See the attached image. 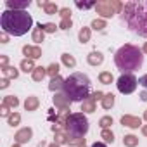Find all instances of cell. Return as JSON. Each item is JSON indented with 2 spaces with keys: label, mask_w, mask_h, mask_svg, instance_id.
Segmentation results:
<instances>
[{
  "label": "cell",
  "mask_w": 147,
  "mask_h": 147,
  "mask_svg": "<svg viewBox=\"0 0 147 147\" xmlns=\"http://www.w3.org/2000/svg\"><path fill=\"white\" fill-rule=\"evenodd\" d=\"M0 26L4 33H9L12 36H23L26 35L33 26V18L26 11H12L7 9L0 16Z\"/></svg>",
  "instance_id": "obj_1"
},
{
  "label": "cell",
  "mask_w": 147,
  "mask_h": 147,
  "mask_svg": "<svg viewBox=\"0 0 147 147\" xmlns=\"http://www.w3.org/2000/svg\"><path fill=\"white\" fill-rule=\"evenodd\" d=\"M123 19H126L130 30L140 36H147V2L126 4Z\"/></svg>",
  "instance_id": "obj_2"
},
{
  "label": "cell",
  "mask_w": 147,
  "mask_h": 147,
  "mask_svg": "<svg viewBox=\"0 0 147 147\" xmlns=\"http://www.w3.org/2000/svg\"><path fill=\"white\" fill-rule=\"evenodd\" d=\"M114 62H116V66H118L119 71L131 73V71L140 69V66L144 62V55H142V50L140 49H137L133 45H123L116 52Z\"/></svg>",
  "instance_id": "obj_3"
},
{
  "label": "cell",
  "mask_w": 147,
  "mask_h": 147,
  "mask_svg": "<svg viewBox=\"0 0 147 147\" xmlns=\"http://www.w3.org/2000/svg\"><path fill=\"white\" fill-rule=\"evenodd\" d=\"M62 88H64V92L71 102H80V100H85L88 95L90 80L83 73H73L67 80H64Z\"/></svg>",
  "instance_id": "obj_4"
},
{
  "label": "cell",
  "mask_w": 147,
  "mask_h": 147,
  "mask_svg": "<svg viewBox=\"0 0 147 147\" xmlns=\"http://www.w3.org/2000/svg\"><path fill=\"white\" fill-rule=\"evenodd\" d=\"M66 128L71 135L75 137H83L88 131V119L83 114H73L66 121Z\"/></svg>",
  "instance_id": "obj_5"
},
{
  "label": "cell",
  "mask_w": 147,
  "mask_h": 147,
  "mask_svg": "<svg viewBox=\"0 0 147 147\" xmlns=\"http://www.w3.org/2000/svg\"><path fill=\"white\" fill-rule=\"evenodd\" d=\"M137 78L131 75V73H123V75L118 78V90L121 92V94H131V92H135V88H137Z\"/></svg>",
  "instance_id": "obj_6"
},
{
  "label": "cell",
  "mask_w": 147,
  "mask_h": 147,
  "mask_svg": "<svg viewBox=\"0 0 147 147\" xmlns=\"http://www.w3.org/2000/svg\"><path fill=\"white\" fill-rule=\"evenodd\" d=\"M7 7L12 11H24V7L30 5V0H23V2H14V0H7Z\"/></svg>",
  "instance_id": "obj_7"
},
{
  "label": "cell",
  "mask_w": 147,
  "mask_h": 147,
  "mask_svg": "<svg viewBox=\"0 0 147 147\" xmlns=\"http://www.w3.org/2000/svg\"><path fill=\"white\" fill-rule=\"evenodd\" d=\"M30 137H31V130L30 128H24V130H21L19 133H18V142L19 144H23V142H26V140H30Z\"/></svg>",
  "instance_id": "obj_8"
},
{
  "label": "cell",
  "mask_w": 147,
  "mask_h": 147,
  "mask_svg": "<svg viewBox=\"0 0 147 147\" xmlns=\"http://www.w3.org/2000/svg\"><path fill=\"white\" fill-rule=\"evenodd\" d=\"M121 123H123V125H128V126H131V128H137V126L140 125V119H137V118H130V116H125V118L121 119Z\"/></svg>",
  "instance_id": "obj_9"
},
{
  "label": "cell",
  "mask_w": 147,
  "mask_h": 147,
  "mask_svg": "<svg viewBox=\"0 0 147 147\" xmlns=\"http://www.w3.org/2000/svg\"><path fill=\"white\" fill-rule=\"evenodd\" d=\"M88 61H90V64H100L102 62V54L100 52H92Z\"/></svg>",
  "instance_id": "obj_10"
},
{
  "label": "cell",
  "mask_w": 147,
  "mask_h": 147,
  "mask_svg": "<svg viewBox=\"0 0 147 147\" xmlns=\"http://www.w3.org/2000/svg\"><path fill=\"white\" fill-rule=\"evenodd\" d=\"M23 52L26 55H31V57H40V50L38 49H33V47H24Z\"/></svg>",
  "instance_id": "obj_11"
},
{
  "label": "cell",
  "mask_w": 147,
  "mask_h": 147,
  "mask_svg": "<svg viewBox=\"0 0 147 147\" xmlns=\"http://www.w3.org/2000/svg\"><path fill=\"white\" fill-rule=\"evenodd\" d=\"M21 67H23V71H33L35 69V66H33V61H23L21 62Z\"/></svg>",
  "instance_id": "obj_12"
},
{
  "label": "cell",
  "mask_w": 147,
  "mask_h": 147,
  "mask_svg": "<svg viewBox=\"0 0 147 147\" xmlns=\"http://www.w3.org/2000/svg\"><path fill=\"white\" fill-rule=\"evenodd\" d=\"M36 104H38V100H36L35 97H30V99L26 100V104H24V106H26V109H28V111H31V109H35V107H36Z\"/></svg>",
  "instance_id": "obj_13"
},
{
  "label": "cell",
  "mask_w": 147,
  "mask_h": 147,
  "mask_svg": "<svg viewBox=\"0 0 147 147\" xmlns=\"http://www.w3.org/2000/svg\"><path fill=\"white\" fill-rule=\"evenodd\" d=\"M113 104H114V95H113V94L106 95V99H104V107L107 109V107H111Z\"/></svg>",
  "instance_id": "obj_14"
},
{
  "label": "cell",
  "mask_w": 147,
  "mask_h": 147,
  "mask_svg": "<svg viewBox=\"0 0 147 147\" xmlns=\"http://www.w3.org/2000/svg\"><path fill=\"white\" fill-rule=\"evenodd\" d=\"M100 82L102 83H111L113 82V75H111V73H102V75H100Z\"/></svg>",
  "instance_id": "obj_15"
},
{
  "label": "cell",
  "mask_w": 147,
  "mask_h": 147,
  "mask_svg": "<svg viewBox=\"0 0 147 147\" xmlns=\"http://www.w3.org/2000/svg\"><path fill=\"white\" fill-rule=\"evenodd\" d=\"M43 75H45V71H43V67H36V71H35V75H33V78H35V80H42V78H43Z\"/></svg>",
  "instance_id": "obj_16"
},
{
  "label": "cell",
  "mask_w": 147,
  "mask_h": 147,
  "mask_svg": "<svg viewBox=\"0 0 147 147\" xmlns=\"http://www.w3.org/2000/svg\"><path fill=\"white\" fill-rule=\"evenodd\" d=\"M61 85H64V83H62V80H61V78H54V80H52V83H50V90H55V88H57V87H61Z\"/></svg>",
  "instance_id": "obj_17"
},
{
  "label": "cell",
  "mask_w": 147,
  "mask_h": 147,
  "mask_svg": "<svg viewBox=\"0 0 147 147\" xmlns=\"http://www.w3.org/2000/svg\"><path fill=\"white\" fill-rule=\"evenodd\" d=\"M62 59H64V62H66L67 66H75V59L69 57V54H64V55H62Z\"/></svg>",
  "instance_id": "obj_18"
},
{
  "label": "cell",
  "mask_w": 147,
  "mask_h": 147,
  "mask_svg": "<svg viewBox=\"0 0 147 147\" xmlns=\"http://www.w3.org/2000/svg\"><path fill=\"white\" fill-rule=\"evenodd\" d=\"M40 36L43 38V31H42V23L38 24V31H36V33H35V36H33V38H35V42H38V40H40Z\"/></svg>",
  "instance_id": "obj_19"
},
{
  "label": "cell",
  "mask_w": 147,
  "mask_h": 147,
  "mask_svg": "<svg viewBox=\"0 0 147 147\" xmlns=\"http://www.w3.org/2000/svg\"><path fill=\"white\" fill-rule=\"evenodd\" d=\"M125 142H126L128 145H135V144H137V138H135L133 135H128V137H125Z\"/></svg>",
  "instance_id": "obj_20"
},
{
  "label": "cell",
  "mask_w": 147,
  "mask_h": 147,
  "mask_svg": "<svg viewBox=\"0 0 147 147\" xmlns=\"http://www.w3.org/2000/svg\"><path fill=\"white\" fill-rule=\"evenodd\" d=\"M92 28L94 30H102L104 28V21H94L92 23Z\"/></svg>",
  "instance_id": "obj_21"
},
{
  "label": "cell",
  "mask_w": 147,
  "mask_h": 147,
  "mask_svg": "<svg viewBox=\"0 0 147 147\" xmlns=\"http://www.w3.org/2000/svg\"><path fill=\"white\" fill-rule=\"evenodd\" d=\"M88 36H90V35H88V30H82V33H80V40H82V42H87Z\"/></svg>",
  "instance_id": "obj_22"
},
{
  "label": "cell",
  "mask_w": 147,
  "mask_h": 147,
  "mask_svg": "<svg viewBox=\"0 0 147 147\" xmlns=\"http://www.w3.org/2000/svg\"><path fill=\"white\" fill-rule=\"evenodd\" d=\"M102 137L106 138V142H113V140H114V137H113V133H109V131H106V130L102 131Z\"/></svg>",
  "instance_id": "obj_23"
},
{
  "label": "cell",
  "mask_w": 147,
  "mask_h": 147,
  "mask_svg": "<svg viewBox=\"0 0 147 147\" xmlns=\"http://www.w3.org/2000/svg\"><path fill=\"white\" fill-rule=\"evenodd\" d=\"M5 75H7V76H14V78H16V76H18V71H16V69L12 71V67H5Z\"/></svg>",
  "instance_id": "obj_24"
},
{
  "label": "cell",
  "mask_w": 147,
  "mask_h": 147,
  "mask_svg": "<svg viewBox=\"0 0 147 147\" xmlns=\"http://www.w3.org/2000/svg\"><path fill=\"white\" fill-rule=\"evenodd\" d=\"M138 85H142L144 88H147V75H144V76L138 78Z\"/></svg>",
  "instance_id": "obj_25"
},
{
  "label": "cell",
  "mask_w": 147,
  "mask_h": 147,
  "mask_svg": "<svg viewBox=\"0 0 147 147\" xmlns=\"http://www.w3.org/2000/svg\"><path fill=\"white\" fill-rule=\"evenodd\" d=\"M40 5H45V4H42V2H40ZM45 9H47V12H49V14H52V12H55V11H57V7H55V5H45Z\"/></svg>",
  "instance_id": "obj_26"
},
{
  "label": "cell",
  "mask_w": 147,
  "mask_h": 147,
  "mask_svg": "<svg viewBox=\"0 0 147 147\" xmlns=\"http://www.w3.org/2000/svg\"><path fill=\"white\" fill-rule=\"evenodd\" d=\"M100 125H102V126H109V125H113V119H111V118H102Z\"/></svg>",
  "instance_id": "obj_27"
},
{
  "label": "cell",
  "mask_w": 147,
  "mask_h": 147,
  "mask_svg": "<svg viewBox=\"0 0 147 147\" xmlns=\"http://www.w3.org/2000/svg\"><path fill=\"white\" fill-rule=\"evenodd\" d=\"M76 5H78V7H80V9H90V7H94V5H95V4H94V2H92V4H80V2H78V4H76Z\"/></svg>",
  "instance_id": "obj_28"
},
{
  "label": "cell",
  "mask_w": 147,
  "mask_h": 147,
  "mask_svg": "<svg viewBox=\"0 0 147 147\" xmlns=\"http://www.w3.org/2000/svg\"><path fill=\"white\" fill-rule=\"evenodd\" d=\"M5 102H7V104H11V106H14V107L18 106V99H16V97H9Z\"/></svg>",
  "instance_id": "obj_29"
},
{
  "label": "cell",
  "mask_w": 147,
  "mask_h": 147,
  "mask_svg": "<svg viewBox=\"0 0 147 147\" xmlns=\"http://www.w3.org/2000/svg\"><path fill=\"white\" fill-rule=\"evenodd\" d=\"M57 71H59V66L57 64H52L50 66V75H57Z\"/></svg>",
  "instance_id": "obj_30"
},
{
  "label": "cell",
  "mask_w": 147,
  "mask_h": 147,
  "mask_svg": "<svg viewBox=\"0 0 147 147\" xmlns=\"http://www.w3.org/2000/svg\"><path fill=\"white\" fill-rule=\"evenodd\" d=\"M42 28H43L45 31H54V30H55V26H54V24H43Z\"/></svg>",
  "instance_id": "obj_31"
},
{
  "label": "cell",
  "mask_w": 147,
  "mask_h": 147,
  "mask_svg": "<svg viewBox=\"0 0 147 147\" xmlns=\"http://www.w3.org/2000/svg\"><path fill=\"white\" fill-rule=\"evenodd\" d=\"M18 121H19V116H18V114H14V116L9 118V123H11V125H14V123H18Z\"/></svg>",
  "instance_id": "obj_32"
},
{
  "label": "cell",
  "mask_w": 147,
  "mask_h": 147,
  "mask_svg": "<svg viewBox=\"0 0 147 147\" xmlns=\"http://www.w3.org/2000/svg\"><path fill=\"white\" fill-rule=\"evenodd\" d=\"M85 107H87V111H92V109H94V104H92V102H87Z\"/></svg>",
  "instance_id": "obj_33"
},
{
  "label": "cell",
  "mask_w": 147,
  "mask_h": 147,
  "mask_svg": "<svg viewBox=\"0 0 147 147\" xmlns=\"http://www.w3.org/2000/svg\"><path fill=\"white\" fill-rule=\"evenodd\" d=\"M92 147H106V144H102V142H95Z\"/></svg>",
  "instance_id": "obj_34"
},
{
  "label": "cell",
  "mask_w": 147,
  "mask_h": 147,
  "mask_svg": "<svg viewBox=\"0 0 147 147\" xmlns=\"http://www.w3.org/2000/svg\"><path fill=\"white\" fill-rule=\"evenodd\" d=\"M142 100H147V92H144V94H142Z\"/></svg>",
  "instance_id": "obj_35"
},
{
  "label": "cell",
  "mask_w": 147,
  "mask_h": 147,
  "mask_svg": "<svg viewBox=\"0 0 147 147\" xmlns=\"http://www.w3.org/2000/svg\"><path fill=\"white\" fill-rule=\"evenodd\" d=\"M144 133H145V135H147V128H144Z\"/></svg>",
  "instance_id": "obj_36"
},
{
  "label": "cell",
  "mask_w": 147,
  "mask_h": 147,
  "mask_svg": "<svg viewBox=\"0 0 147 147\" xmlns=\"http://www.w3.org/2000/svg\"><path fill=\"white\" fill-rule=\"evenodd\" d=\"M144 50H145V52H147V43H145V47H144Z\"/></svg>",
  "instance_id": "obj_37"
},
{
  "label": "cell",
  "mask_w": 147,
  "mask_h": 147,
  "mask_svg": "<svg viewBox=\"0 0 147 147\" xmlns=\"http://www.w3.org/2000/svg\"><path fill=\"white\" fill-rule=\"evenodd\" d=\"M52 147H55V145H52Z\"/></svg>",
  "instance_id": "obj_38"
},
{
  "label": "cell",
  "mask_w": 147,
  "mask_h": 147,
  "mask_svg": "<svg viewBox=\"0 0 147 147\" xmlns=\"http://www.w3.org/2000/svg\"><path fill=\"white\" fill-rule=\"evenodd\" d=\"M145 118H147V116H145Z\"/></svg>",
  "instance_id": "obj_39"
}]
</instances>
